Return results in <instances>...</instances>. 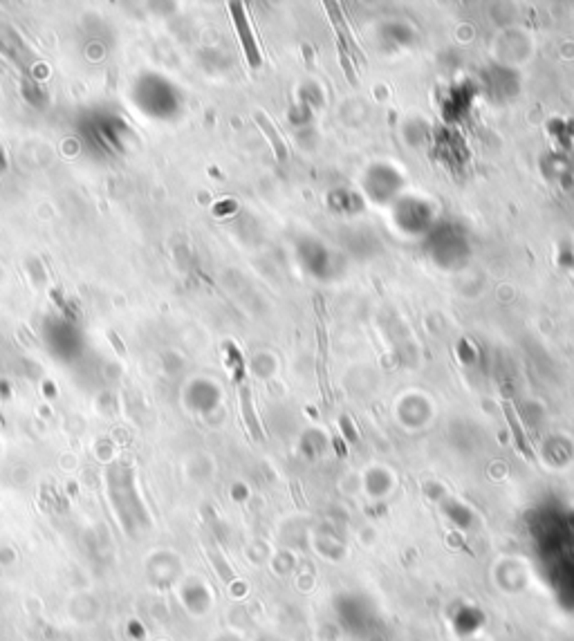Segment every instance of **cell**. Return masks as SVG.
Returning <instances> with one entry per match:
<instances>
[{
	"label": "cell",
	"instance_id": "7",
	"mask_svg": "<svg viewBox=\"0 0 574 641\" xmlns=\"http://www.w3.org/2000/svg\"><path fill=\"white\" fill-rule=\"evenodd\" d=\"M108 337H111V339H113V343L117 345V350H119V355H123V345H121V343H119V339L115 337V332H108Z\"/></svg>",
	"mask_w": 574,
	"mask_h": 641
},
{
	"label": "cell",
	"instance_id": "4",
	"mask_svg": "<svg viewBox=\"0 0 574 641\" xmlns=\"http://www.w3.org/2000/svg\"><path fill=\"white\" fill-rule=\"evenodd\" d=\"M505 415H507V422H509V426H511V431H514V437H516V444H518V449H521V451H523L527 457H534V453H532L530 444H527V442H525L523 429H521L518 417H516V410H514V406H511L509 402H505Z\"/></svg>",
	"mask_w": 574,
	"mask_h": 641
},
{
	"label": "cell",
	"instance_id": "3",
	"mask_svg": "<svg viewBox=\"0 0 574 641\" xmlns=\"http://www.w3.org/2000/svg\"><path fill=\"white\" fill-rule=\"evenodd\" d=\"M254 119H256V124L260 126V130L267 135V142L272 144V148H274V155L278 157V160H287V146H285V142H283V137H281V132H278L274 126H272V121L267 119V115L265 113H254Z\"/></svg>",
	"mask_w": 574,
	"mask_h": 641
},
{
	"label": "cell",
	"instance_id": "2",
	"mask_svg": "<svg viewBox=\"0 0 574 641\" xmlns=\"http://www.w3.org/2000/svg\"><path fill=\"white\" fill-rule=\"evenodd\" d=\"M325 9H328V16H330V21L334 23V27H337V36H339V43H344L346 45V50L350 52V56H354V58H359L362 63H364V54H362V50H359V45H357V41H354V36H352V32H350V27H348V23H346V19H344V14H341V9H339V5L337 3H325Z\"/></svg>",
	"mask_w": 574,
	"mask_h": 641
},
{
	"label": "cell",
	"instance_id": "6",
	"mask_svg": "<svg viewBox=\"0 0 574 641\" xmlns=\"http://www.w3.org/2000/svg\"><path fill=\"white\" fill-rule=\"evenodd\" d=\"M337 45H339V58H341V66H344V72H346V79L352 83V85H357L359 81H357V74H354V68H352V58H350V52L346 50V45L344 43H339L337 41Z\"/></svg>",
	"mask_w": 574,
	"mask_h": 641
},
{
	"label": "cell",
	"instance_id": "5",
	"mask_svg": "<svg viewBox=\"0 0 574 641\" xmlns=\"http://www.w3.org/2000/svg\"><path fill=\"white\" fill-rule=\"evenodd\" d=\"M240 402H242V410H245V417H247V424H250V429L254 431L256 437H262L260 429H258V422L254 417V410H252V404H250V390H247L245 386L240 388Z\"/></svg>",
	"mask_w": 574,
	"mask_h": 641
},
{
	"label": "cell",
	"instance_id": "1",
	"mask_svg": "<svg viewBox=\"0 0 574 641\" xmlns=\"http://www.w3.org/2000/svg\"><path fill=\"white\" fill-rule=\"evenodd\" d=\"M229 9H231V19H234V25L238 29V36H240V43H242V50H245L247 61H250L252 68H260L262 56H260V50H258V45H256V38L252 34L250 21H247L245 5L242 3H229Z\"/></svg>",
	"mask_w": 574,
	"mask_h": 641
}]
</instances>
